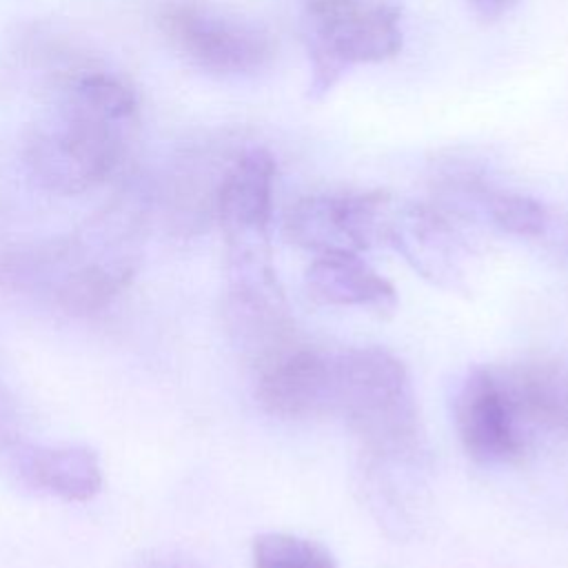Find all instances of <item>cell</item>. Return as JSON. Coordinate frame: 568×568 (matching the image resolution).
Here are the masks:
<instances>
[{
	"label": "cell",
	"instance_id": "obj_10",
	"mask_svg": "<svg viewBox=\"0 0 568 568\" xmlns=\"http://www.w3.org/2000/svg\"><path fill=\"white\" fill-rule=\"evenodd\" d=\"M251 366L255 399L268 415L280 419L333 415L335 353L297 337Z\"/></svg>",
	"mask_w": 568,
	"mask_h": 568
},
{
	"label": "cell",
	"instance_id": "obj_14",
	"mask_svg": "<svg viewBox=\"0 0 568 568\" xmlns=\"http://www.w3.org/2000/svg\"><path fill=\"white\" fill-rule=\"evenodd\" d=\"M499 375L524 428L568 433V362L526 359Z\"/></svg>",
	"mask_w": 568,
	"mask_h": 568
},
{
	"label": "cell",
	"instance_id": "obj_18",
	"mask_svg": "<svg viewBox=\"0 0 568 568\" xmlns=\"http://www.w3.org/2000/svg\"><path fill=\"white\" fill-rule=\"evenodd\" d=\"M142 568H200L197 564L189 561V559H180L173 555H158L153 559H146L142 564Z\"/></svg>",
	"mask_w": 568,
	"mask_h": 568
},
{
	"label": "cell",
	"instance_id": "obj_8",
	"mask_svg": "<svg viewBox=\"0 0 568 568\" xmlns=\"http://www.w3.org/2000/svg\"><path fill=\"white\" fill-rule=\"evenodd\" d=\"M453 422L464 453L477 464H510L526 450V428L495 368L475 366L464 375L453 399Z\"/></svg>",
	"mask_w": 568,
	"mask_h": 568
},
{
	"label": "cell",
	"instance_id": "obj_15",
	"mask_svg": "<svg viewBox=\"0 0 568 568\" xmlns=\"http://www.w3.org/2000/svg\"><path fill=\"white\" fill-rule=\"evenodd\" d=\"M253 568H337L333 552L291 532H260L251 544Z\"/></svg>",
	"mask_w": 568,
	"mask_h": 568
},
{
	"label": "cell",
	"instance_id": "obj_12",
	"mask_svg": "<svg viewBox=\"0 0 568 568\" xmlns=\"http://www.w3.org/2000/svg\"><path fill=\"white\" fill-rule=\"evenodd\" d=\"M306 295L324 306H357L375 315L397 308L395 286L359 253H322L304 273Z\"/></svg>",
	"mask_w": 568,
	"mask_h": 568
},
{
	"label": "cell",
	"instance_id": "obj_17",
	"mask_svg": "<svg viewBox=\"0 0 568 568\" xmlns=\"http://www.w3.org/2000/svg\"><path fill=\"white\" fill-rule=\"evenodd\" d=\"M468 2L475 9V13L484 20H495L515 4V0H468Z\"/></svg>",
	"mask_w": 568,
	"mask_h": 568
},
{
	"label": "cell",
	"instance_id": "obj_2",
	"mask_svg": "<svg viewBox=\"0 0 568 568\" xmlns=\"http://www.w3.org/2000/svg\"><path fill=\"white\" fill-rule=\"evenodd\" d=\"M135 226L133 211L113 209L75 237L11 257L4 275L47 288L69 315H93L124 293L138 271Z\"/></svg>",
	"mask_w": 568,
	"mask_h": 568
},
{
	"label": "cell",
	"instance_id": "obj_5",
	"mask_svg": "<svg viewBox=\"0 0 568 568\" xmlns=\"http://www.w3.org/2000/svg\"><path fill=\"white\" fill-rule=\"evenodd\" d=\"M160 29L180 55L215 75L255 73L275 55L266 27L193 0L166 4Z\"/></svg>",
	"mask_w": 568,
	"mask_h": 568
},
{
	"label": "cell",
	"instance_id": "obj_4",
	"mask_svg": "<svg viewBox=\"0 0 568 568\" xmlns=\"http://www.w3.org/2000/svg\"><path fill=\"white\" fill-rule=\"evenodd\" d=\"M302 38L311 60L308 98L322 100L351 67L399 53L402 11L390 0H306Z\"/></svg>",
	"mask_w": 568,
	"mask_h": 568
},
{
	"label": "cell",
	"instance_id": "obj_3",
	"mask_svg": "<svg viewBox=\"0 0 568 568\" xmlns=\"http://www.w3.org/2000/svg\"><path fill=\"white\" fill-rule=\"evenodd\" d=\"M333 415L344 419L359 450L424 444L410 373L384 346H353L335 353Z\"/></svg>",
	"mask_w": 568,
	"mask_h": 568
},
{
	"label": "cell",
	"instance_id": "obj_7",
	"mask_svg": "<svg viewBox=\"0 0 568 568\" xmlns=\"http://www.w3.org/2000/svg\"><path fill=\"white\" fill-rule=\"evenodd\" d=\"M355 490L393 539L417 535L428 510V457L424 444L399 450H359Z\"/></svg>",
	"mask_w": 568,
	"mask_h": 568
},
{
	"label": "cell",
	"instance_id": "obj_1",
	"mask_svg": "<svg viewBox=\"0 0 568 568\" xmlns=\"http://www.w3.org/2000/svg\"><path fill=\"white\" fill-rule=\"evenodd\" d=\"M135 118L138 95L120 75L100 69L73 75L27 140L33 178L62 195L102 184L120 169Z\"/></svg>",
	"mask_w": 568,
	"mask_h": 568
},
{
	"label": "cell",
	"instance_id": "obj_13",
	"mask_svg": "<svg viewBox=\"0 0 568 568\" xmlns=\"http://www.w3.org/2000/svg\"><path fill=\"white\" fill-rule=\"evenodd\" d=\"M18 468L29 486L62 501H91L104 486L98 453L80 444L24 448Z\"/></svg>",
	"mask_w": 568,
	"mask_h": 568
},
{
	"label": "cell",
	"instance_id": "obj_9",
	"mask_svg": "<svg viewBox=\"0 0 568 568\" xmlns=\"http://www.w3.org/2000/svg\"><path fill=\"white\" fill-rule=\"evenodd\" d=\"M275 160L264 149L237 153L222 171L215 193V220L226 257L271 255Z\"/></svg>",
	"mask_w": 568,
	"mask_h": 568
},
{
	"label": "cell",
	"instance_id": "obj_16",
	"mask_svg": "<svg viewBox=\"0 0 568 568\" xmlns=\"http://www.w3.org/2000/svg\"><path fill=\"white\" fill-rule=\"evenodd\" d=\"M481 209L495 226L519 237H537L548 224L546 206L539 200L517 191L490 186L481 200Z\"/></svg>",
	"mask_w": 568,
	"mask_h": 568
},
{
	"label": "cell",
	"instance_id": "obj_6",
	"mask_svg": "<svg viewBox=\"0 0 568 568\" xmlns=\"http://www.w3.org/2000/svg\"><path fill=\"white\" fill-rule=\"evenodd\" d=\"M395 204L386 191L306 195L288 206L284 235L317 255L359 253L386 244Z\"/></svg>",
	"mask_w": 568,
	"mask_h": 568
},
{
	"label": "cell",
	"instance_id": "obj_11",
	"mask_svg": "<svg viewBox=\"0 0 568 568\" xmlns=\"http://www.w3.org/2000/svg\"><path fill=\"white\" fill-rule=\"evenodd\" d=\"M386 244L417 275L448 293H468L466 251L444 211L428 204H395Z\"/></svg>",
	"mask_w": 568,
	"mask_h": 568
}]
</instances>
